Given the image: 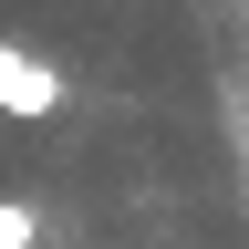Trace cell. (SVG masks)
<instances>
[{
  "label": "cell",
  "instance_id": "6da1fadb",
  "mask_svg": "<svg viewBox=\"0 0 249 249\" xmlns=\"http://www.w3.org/2000/svg\"><path fill=\"white\" fill-rule=\"evenodd\" d=\"M62 104H73L62 62H52V52H31V42H0V114H11V124H52Z\"/></svg>",
  "mask_w": 249,
  "mask_h": 249
},
{
  "label": "cell",
  "instance_id": "7a4b0ae2",
  "mask_svg": "<svg viewBox=\"0 0 249 249\" xmlns=\"http://www.w3.org/2000/svg\"><path fill=\"white\" fill-rule=\"evenodd\" d=\"M31 239H42V208H31V197H0V249H31Z\"/></svg>",
  "mask_w": 249,
  "mask_h": 249
}]
</instances>
